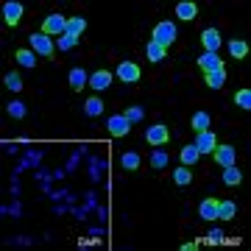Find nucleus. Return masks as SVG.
I'll return each instance as SVG.
<instances>
[{"label":"nucleus","mask_w":251,"mask_h":251,"mask_svg":"<svg viewBox=\"0 0 251 251\" xmlns=\"http://www.w3.org/2000/svg\"><path fill=\"white\" fill-rule=\"evenodd\" d=\"M190 126H193L196 131H206V126H209V115H206V112H196L193 120H190Z\"/></svg>","instance_id":"nucleus-25"},{"label":"nucleus","mask_w":251,"mask_h":251,"mask_svg":"<svg viewBox=\"0 0 251 251\" xmlns=\"http://www.w3.org/2000/svg\"><path fill=\"white\" fill-rule=\"evenodd\" d=\"M84 31H87V20H84V17H70V20H67V34L81 36Z\"/></svg>","instance_id":"nucleus-18"},{"label":"nucleus","mask_w":251,"mask_h":251,"mask_svg":"<svg viewBox=\"0 0 251 251\" xmlns=\"http://www.w3.org/2000/svg\"><path fill=\"white\" fill-rule=\"evenodd\" d=\"M206 237H209L212 243H221V240H224V232H218V229H212V232L206 234Z\"/></svg>","instance_id":"nucleus-34"},{"label":"nucleus","mask_w":251,"mask_h":251,"mask_svg":"<svg viewBox=\"0 0 251 251\" xmlns=\"http://www.w3.org/2000/svg\"><path fill=\"white\" fill-rule=\"evenodd\" d=\"M229 53H232L234 59H246L249 45H246V42H240V39H234V42H229Z\"/></svg>","instance_id":"nucleus-26"},{"label":"nucleus","mask_w":251,"mask_h":251,"mask_svg":"<svg viewBox=\"0 0 251 251\" xmlns=\"http://www.w3.org/2000/svg\"><path fill=\"white\" fill-rule=\"evenodd\" d=\"M87 81H90V78H87V73L81 70V67H73V70H70V87H73V90H81Z\"/></svg>","instance_id":"nucleus-20"},{"label":"nucleus","mask_w":251,"mask_h":251,"mask_svg":"<svg viewBox=\"0 0 251 251\" xmlns=\"http://www.w3.org/2000/svg\"><path fill=\"white\" fill-rule=\"evenodd\" d=\"M193 145L198 148V153H212L215 151V145H218V140H215L212 131H198V140Z\"/></svg>","instance_id":"nucleus-7"},{"label":"nucleus","mask_w":251,"mask_h":251,"mask_svg":"<svg viewBox=\"0 0 251 251\" xmlns=\"http://www.w3.org/2000/svg\"><path fill=\"white\" fill-rule=\"evenodd\" d=\"M224 84H226V70L206 73V87H212V90H221Z\"/></svg>","instance_id":"nucleus-19"},{"label":"nucleus","mask_w":251,"mask_h":251,"mask_svg":"<svg viewBox=\"0 0 251 251\" xmlns=\"http://www.w3.org/2000/svg\"><path fill=\"white\" fill-rule=\"evenodd\" d=\"M145 140H148V145H165L168 140H171V131H168V126H148V131H145Z\"/></svg>","instance_id":"nucleus-4"},{"label":"nucleus","mask_w":251,"mask_h":251,"mask_svg":"<svg viewBox=\"0 0 251 251\" xmlns=\"http://www.w3.org/2000/svg\"><path fill=\"white\" fill-rule=\"evenodd\" d=\"M201 42H204L206 53H218V48H221V34H218L215 28H206L204 34H201Z\"/></svg>","instance_id":"nucleus-9"},{"label":"nucleus","mask_w":251,"mask_h":251,"mask_svg":"<svg viewBox=\"0 0 251 251\" xmlns=\"http://www.w3.org/2000/svg\"><path fill=\"white\" fill-rule=\"evenodd\" d=\"M198 64H201V70L204 73H215V70H224V62L218 59V53H204L201 59H198Z\"/></svg>","instance_id":"nucleus-10"},{"label":"nucleus","mask_w":251,"mask_h":251,"mask_svg":"<svg viewBox=\"0 0 251 251\" xmlns=\"http://www.w3.org/2000/svg\"><path fill=\"white\" fill-rule=\"evenodd\" d=\"M198 156H201V153H198L196 145H184V148H181V162H184L187 168H190V165H196Z\"/></svg>","instance_id":"nucleus-21"},{"label":"nucleus","mask_w":251,"mask_h":251,"mask_svg":"<svg viewBox=\"0 0 251 251\" xmlns=\"http://www.w3.org/2000/svg\"><path fill=\"white\" fill-rule=\"evenodd\" d=\"M145 56H148V62H162V59H165V48L162 45H156V42H148V45H145Z\"/></svg>","instance_id":"nucleus-17"},{"label":"nucleus","mask_w":251,"mask_h":251,"mask_svg":"<svg viewBox=\"0 0 251 251\" xmlns=\"http://www.w3.org/2000/svg\"><path fill=\"white\" fill-rule=\"evenodd\" d=\"M117 78L126 81V84H134V81H140V67L131 64V62H123L117 67Z\"/></svg>","instance_id":"nucleus-8"},{"label":"nucleus","mask_w":251,"mask_h":251,"mask_svg":"<svg viewBox=\"0 0 251 251\" xmlns=\"http://www.w3.org/2000/svg\"><path fill=\"white\" fill-rule=\"evenodd\" d=\"M78 45V36H73V34H64L59 36V50H70V48Z\"/></svg>","instance_id":"nucleus-30"},{"label":"nucleus","mask_w":251,"mask_h":251,"mask_svg":"<svg viewBox=\"0 0 251 251\" xmlns=\"http://www.w3.org/2000/svg\"><path fill=\"white\" fill-rule=\"evenodd\" d=\"M198 212H201V218H206V221H215L218 218V201L215 198H204L201 206H198Z\"/></svg>","instance_id":"nucleus-12"},{"label":"nucleus","mask_w":251,"mask_h":251,"mask_svg":"<svg viewBox=\"0 0 251 251\" xmlns=\"http://www.w3.org/2000/svg\"><path fill=\"white\" fill-rule=\"evenodd\" d=\"M106 126H109V134L112 137H126L128 131H131V123H128L126 115H112Z\"/></svg>","instance_id":"nucleus-5"},{"label":"nucleus","mask_w":251,"mask_h":251,"mask_svg":"<svg viewBox=\"0 0 251 251\" xmlns=\"http://www.w3.org/2000/svg\"><path fill=\"white\" fill-rule=\"evenodd\" d=\"M6 87L14 90V92H20V90H23V78H20L17 73H9V75H6Z\"/></svg>","instance_id":"nucleus-31"},{"label":"nucleus","mask_w":251,"mask_h":251,"mask_svg":"<svg viewBox=\"0 0 251 251\" xmlns=\"http://www.w3.org/2000/svg\"><path fill=\"white\" fill-rule=\"evenodd\" d=\"M123 168L126 171H137V168H140V156H137V153H123Z\"/></svg>","instance_id":"nucleus-29"},{"label":"nucleus","mask_w":251,"mask_h":251,"mask_svg":"<svg viewBox=\"0 0 251 251\" xmlns=\"http://www.w3.org/2000/svg\"><path fill=\"white\" fill-rule=\"evenodd\" d=\"M151 168H156V171H159V168H168V153H153L151 156Z\"/></svg>","instance_id":"nucleus-32"},{"label":"nucleus","mask_w":251,"mask_h":251,"mask_svg":"<svg viewBox=\"0 0 251 251\" xmlns=\"http://www.w3.org/2000/svg\"><path fill=\"white\" fill-rule=\"evenodd\" d=\"M31 50L34 53H39V56H45V59H50L53 56V42H50V36L48 34H31Z\"/></svg>","instance_id":"nucleus-3"},{"label":"nucleus","mask_w":251,"mask_h":251,"mask_svg":"<svg viewBox=\"0 0 251 251\" xmlns=\"http://www.w3.org/2000/svg\"><path fill=\"white\" fill-rule=\"evenodd\" d=\"M3 14H6V23H9V25H17L20 17H23V6L14 3V0H9V3L3 6Z\"/></svg>","instance_id":"nucleus-11"},{"label":"nucleus","mask_w":251,"mask_h":251,"mask_svg":"<svg viewBox=\"0 0 251 251\" xmlns=\"http://www.w3.org/2000/svg\"><path fill=\"white\" fill-rule=\"evenodd\" d=\"M14 59H17L23 67H34V64H36V53H34V50H25V48H23V50H17V53H14Z\"/></svg>","instance_id":"nucleus-22"},{"label":"nucleus","mask_w":251,"mask_h":251,"mask_svg":"<svg viewBox=\"0 0 251 251\" xmlns=\"http://www.w3.org/2000/svg\"><path fill=\"white\" fill-rule=\"evenodd\" d=\"M173 181H176V184H181V187H184V184H190V181H193V171H190L187 165H184V168H179V171H173Z\"/></svg>","instance_id":"nucleus-23"},{"label":"nucleus","mask_w":251,"mask_h":251,"mask_svg":"<svg viewBox=\"0 0 251 251\" xmlns=\"http://www.w3.org/2000/svg\"><path fill=\"white\" fill-rule=\"evenodd\" d=\"M84 112H87L90 117H98L100 112H103V100H100V98H90L87 103H84Z\"/></svg>","instance_id":"nucleus-24"},{"label":"nucleus","mask_w":251,"mask_h":251,"mask_svg":"<svg viewBox=\"0 0 251 251\" xmlns=\"http://www.w3.org/2000/svg\"><path fill=\"white\" fill-rule=\"evenodd\" d=\"M153 42L168 50V48L176 42V25H173V23H159V25L153 28Z\"/></svg>","instance_id":"nucleus-1"},{"label":"nucleus","mask_w":251,"mask_h":251,"mask_svg":"<svg viewBox=\"0 0 251 251\" xmlns=\"http://www.w3.org/2000/svg\"><path fill=\"white\" fill-rule=\"evenodd\" d=\"M6 112H9L14 120H20V117H25V103H20V100H11L9 106H6Z\"/></svg>","instance_id":"nucleus-27"},{"label":"nucleus","mask_w":251,"mask_h":251,"mask_svg":"<svg viewBox=\"0 0 251 251\" xmlns=\"http://www.w3.org/2000/svg\"><path fill=\"white\" fill-rule=\"evenodd\" d=\"M215 162L221 168H232L234 165V145H215Z\"/></svg>","instance_id":"nucleus-6"},{"label":"nucleus","mask_w":251,"mask_h":251,"mask_svg":"<svg viewBox=\"0 0 251 251\" xmlns=\"http://www.w3.org/2000/svg\"><path fill=\"white\" fill-rule=\"evenodd\" d=\"M126 117H128V123H137V120H143V109H128V112H126Z\"/></svg>","instance_id":"nucleus-33"},{"label":"nucleus","mask_w":251,"mask_h":251,"mask_svg":"<svg viewBox=\"0 0 251 251\" xmlns=\"http://www.w3.org/2000/svg\"><path fill=\"white\" fill-rule=\"evenodd\" d=\"M234 212H237L234 201H218V218H221V221H232Z\"/></svg>","instance_id":"nucleus-16"},{"label":"nucleus","mask_w":251,"mask_h":251,"mask_svg":"<svg viewBox=\"0 0 251 251\" xmlns=\"http://www.w3.org/2000/svg\"><path fill=\"white\" fill-rule=\"evenodd\" d=\"M243 181V173L237 171V165H232V168H224V184H229V187H237Z\"/></svg>","instance_id":"nucleus-15"},{"label":"nucleus","mask_w":251,"mask_h":251,"mask_svg":"<svg viewBox=\"0 0 251 251\" xmlns=\"http://www.w3.org/2000/svg\"><path fill=\"white\" fill-rule=\"evenodd\" d=\"M234 103H237L240 109H251V92H249V90L234 92Z\"/></svg>","instance_id":"nucleus-28"},{"label":"nucleus","mask_w":251,"mask_h":251,"mask_svg":"<svg viewBox=\"0 0 251 251\" xmlns=\"http://www.w3.org/2000/svg\"><path fill=\"white\" fill-rule=\"evenodd\" d=\"M90 84L95 87V90H106L109 84H112V75H109L106 70H98V73H92V78H90Z\"/></svg>","instance_id":"nucleus-13"},{"label":"nucleus","mask_w":251,"mask_h":251,"mask_svg":"<svg viewBox=\"0 0 251 251\" xmlns=\"http://www.w3.org/2000/svg\"><path fill=\"white\" fill-rule=\"evenodd\" d=\"M176 14H179L181 20H196L198 17V6L184 0V3H179V6H176Z\"/></svg>","instance_id":"nucleus-14"},{"label":"nucleus","mask_w":251,"mask_h":251,"mask_svg":"<svg viewBox=\"0 0 251 251\" xmlns=\"http://www.w3.org/2000/svg\"><path fill=\"white\" fill-rule=\"evenodd\" d=\"M42 34H48V36H64V34H67V17H62V14H48L45 23H42Z\"/></svg>","instance_id":"nucleus-2"}]
</instances>
